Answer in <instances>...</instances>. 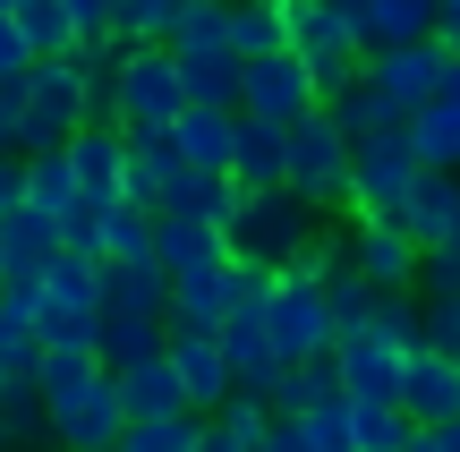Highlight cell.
I'll list each match as a JSON object with an SVG mask.
<instances>
[{
	"label": "cell",
	"instance_id": "e0dca14e",
	"mask_svg": "<svg viewBox=\"0 0 460 452\" xmlns=\"http://www.w3.org/2000/svg\"><path fill=\"white\" fill-rule=\"evenodd\" d=\"M111 385H119V410H128V427H154V419H197V410H188V385H180V368H171V359L119 368Z\"/></svg>",
	"mask_w": 460,
	"mask_h": 452
},
{
	"label": "cell",
	"instance_id": "e575fe53",
	"mask_svg": "<svg viewBox=\"0 0 460 452\" xmlns=\"http://www.w3.org/2000/svg\"><path fill=\"white\" fill-rule=\"evenodd\" d=\"M102 376H111V368H102L94 350H51L43 368H34V385H43V402L60 410V402H77L85 385H102Z\"/></svg>",
	"mask_w": 460,
	"mask_h": 452
},
{
	"label": "cell",
	"instance_id": "ab89813d",
	"mask_svg": "<svg viewBox=\"0 0 460 452\" xmlns=\"http://www.w3.org/2000/svg\"><path fill=\"white\" fill-rule=\"evenodd\" d=\"M358 452H418L410 410H358Z\"/></svg>",
	"mask_w": 460,
	"mask_h": 452
},
{
	"label": "cell",
	"instance_id": "ffe728a7",
	"mask_svg": "<svg viewBox=\"0 0 460 452\" xmlns=\"http://www.w3.org/2000/svg\"><path fill=\"white\" fill-rule=\"evenodd\" d=\"M154 265H163L171 282H205V273H222V265H230V231H205V222H171V214H163Z\"/></svg>",
	"mask_w": 460,
	"mask_h": 452
},
{
	"label": "cell",
	"instance_id": "f1b7e54d",
	"mask_svg": "<svg viewBox=\"0 0 460 452\" xmlns=\"http://www.w3.org/2000/svg\"><path fill=\"white\" fill-rule=\"evenodd\" d=\"M324 111H332V129H341L349 146H367V137H384V129H410V120H401V111H393V102H384L367 77H358V85H341Z\"/></svg>",
	"mask_w": 460,
	"mask_h": 452
},
{
	"label": "cell",
	"instance_id": "816d5d0a",
	"mask_svg": "<svg viewBox=\"0 0 460 452\" xmlns=\"http://www.w3.org/2000/svg\"><path fill=\"white\" fill-rule=\"evenodd\" d=\"M205 452H247V444H230V436H222V427H214V436H205Z\"/></svg>",
	"mask_w": 460,
	"mask_h": 452
},
{
	"label": "cell",
	"instance_id": "83f0119b",
	"mask_svg": "<svg viewBox=\"0 0 460 452\" xmlns=\"http://www.w3.org/2000/svg\"><path fill=\"white\" fill-rule=\"evenodd\" d=\"M102 307H111V316H163L171 324V273L163 265H111Z\"/></svg>",
	"mask_w": 460,
	"mask_h": 452
},
{
	"label": "cell",
	"instance_id": "30bf717a",
	"mask_svg": "<svg viewBox=\"0 0 460 452\" xmlns=\"http://www.w3.org/2000/svg\"><path fill=\"white\" fill-rule=\"evenodd\" d=\"M332 368H341V393H349L358 410H401V385H410V350H401V341H384L376 324H367V333H341Z\"/></svg>",
	"mask_w": 460,
	"mask_h": 452
},
{
	"label": "cell",
	"instance_id": "11a10c76",
	"mask_svg": "<svg viewBox=\"0 0 460 452\" xmlns=\"http://www.w3.org/2000/svg\"><path fill=\"white\" fill-rule=\"evenodd\" d=\"M0 452H9V436H0Z\"/></svg>",
	"mask_w": 460,
	"mask_h": 452
},
{
	"label": "cell",
	"instance_id": "d6a6232c",
	"mask_svg": "<svg viewBox=\"0 0 460 452\" xmlns=\"http://www.w3.org/2000/svg\"><path fill=\"white\" fill-rule=\"evenodd\" d=\"M180 146H171V137H128V197L137 205H163V188L180 180Z\"/></svg>",
	"mask_w": 460,
	"mask_h": 452
},
{
	"label": "cell",
	"instance_id": "ee69618b",
	"mask_svg": "<svg viewBox=\"0 0 460 452\" xmlns=\"http://www.w3.org/2000/svg\"><path fill=\"white\" fill-rule=\"evenodd\" d=\"M427 350L460 359V299H427Z\"/></svg>",
	"mask_w": 460,
	"mask_h": 452
},
{
	"label": "cell",
	"instance_id": "836d02e7",
	"mask_svg": "<svg viewBox=\"0 0 460 452\" xmlns=\"http://www.w3.org/2000/svg\"><path fill=\"white\" fill-rule=\"evenodd\" d=\"M85 188H77V163H68V146L60 154H26V205L34 214H68Z\"/></svg>",
	"mask_w": 460,
	"mask_h": 452
},
{
	"label": "cell",
	"instance_id": "44dd1931",
	"mask_svg": "<svg viewBox=\"0 0 460 452\" xmlns=\"http://www.w3.org/2000/svg\"><path fill=\"white\" fill-rule=\"evenodd\" d=\"M230 180H239L247 197L290 188V129H273V120H247V111H239V163H230Z\"/></svg>",
	"mask_w": 460,
	"mask_h": 452
},
{
	"label": "cell",
	"instance_id": "8fae6325",
	"mask_svg": "<svg viewBox=\"0 0 460 452\" xmlns=\"http://www.w3.org/2000/svg\"><path fill=\"white\" fill-rule=\"evenodd\" d=\"M51 265H60V214H34V205H17V214L0 222V290H17V299H43Z\"/></svg>",
	"mask_w": 460,
	"mask_h": 452
},
{
	"label": "cell",
	"instance_id": "bcb514c9",
	"mask_svg": "<svg viewBox=\"0 0 460 452\" xmlns=\"http://www.w3.org/2000/svg\"><path fill=\"white\" fill-rule=\"evenodd\" d=\"M0 77H34V51L17 34V17H0Z\"/></svg>",
	"mask_w": 460,
	"mask_h": 452
},
{
	"label": "cell",
	"instance_id": "f35d334b",
	"mask_svg": "<svg viewBox=\"0 0 460 452\" xmlns=\"http://www.w3.org/2000/svg\"><path fill=\"white\" fill-rule=\"evenodd\" d=\"M214 419H154V427H128V452H205Z\"/></svg>",
	"mask_w": 460,
	"mask_h": 452
},
{
	"label": "cell",
	"instance_id": "4dcf8cb0",
	"mask_svg": "<svg viewBox=\"0 0 460 452\" xmlns=\"http://www.w3.org/2000/svg\"><path fill=\"white\" fill-rule=\"evenodd\" d=\"M410 146H418V163H427V171H460V94L427 102V111L410 120Z\"/></svg>",
	"mask_w": 460,
	"mask_h": 452
},
{
	"label": "cell",
	"instance_id": "74e56055",
	"mask_svg": "<svg viewBox=\"0 0 460 452\" xmlns=\"http://www.w3.org/2000/svg\"><path fill=\"white\" fill-rule=\"evenodd\" d=\"M214 427L230 444H247V452H264V436H273V402L264 393H230V402L214 410Z\"/></svg>",
	"mask_w": 460,
	"mask_h": 452
},
{
	"label": "cell",
	"instance_id": "4fadbf2b",
	"mask_svg": "<svg viewBox=\"0 0 460 452\" xmlns=\"http://www.w3.org/2000/svg\"><path fill=\"white\" fill-rule=\"evenodd\" d=\"M51 444H60V452H111V444H128V410H119V385H111V376L85 385L77 402L51 410Z\"/></svg>",
	"mask_w": 460,
	"mask_h": 452
},
{
	"label": "cell",
	"instance_id": "db71d44e",
	"mask_svg": "<svg viewBox=\"0 0 460 452\" xmlns=\"http://www.w3.org/2000/svg\"><path fill=\"white\" fill-rule=\"evenodd\" d=\"M9 9H17V0H0V17H9Z\"/></svg>",
	"mask_w": 460,
	"mask_h": 452
},
{
	"label": "cell",
	"instance_id": "cb8c5ba5",
	"mask_svg": "<svg viewBox=\"0 0 460 452\" xmlns=\"http://www.w3.org/2000/svg\"><path fill=\"white\" fill-rule=\"evenodd\" d=\"M102 368H146V359H171V324L163 316H111V307H102Z\"/></svg>",
	"mask_w": 460,
	"mask_h": 452
},
{
	"label": "cell",
	"instance_id": "4316f807",
	"mask_svg": "<svg viewBox=\"0 0 460 452\" xmlns=\"http://www.w3.org/2000/svg\"><path fill=\"white\" fill-rule=\"evenodd\" d=\"M332 393H341V368H332V359H307V368H273L264 402H273V419H307V410L332 402Z\"/></svg>",
	"mask_w": 460,
	"mask_h": 452
},
{
	"label": "cell",
	"instance_id": "f907efd6",
	"mask_svg": "<svg viewBox=\"0 0 460 452\" xmlns=\"http://www.w3.org/2000/svg\"><path fill=\"white\" fill-rule=\"evenodd\" d=\"M264 452H315V444H307V436H298V427H290V419H273V436H264Z\"/></svg>",
	"mask_w": 460,
	"mask_h": 452
},
{
	"label": "cell",
	"instance_id": "484cf974",
	"mask_svg": "<svg viewBox=\"0 0 460 452\" xmlns=\"http://www.w3.org/2000/svg\"><path fill=\"white\" fill-rule=\"evenodd\" d=\"M154 239H163V214L119 197L111 214H102V265H154Z\"/></svg>",
	"mask_w": 460,
	"mask_h": 452
},
{
	"label": "cell",
	"instance_id": "6f0895ef",
	"mask_svg": "<svg viewBox=\"0 0 460 452\" xmlns=\"http://www.w3.org/2000/svg\"><path fill=\"white\" fill-rule=\"evenodd\" d=\"M452 94H460V85H452Z\"/></svg>",
	"mask_w": 460,
	"mask_h": 452
},
{
	"label": "cell",
	"instance_id": "d4e9b609",
	"mask_svg": "<svg viewBox=\"0 0 460 452\" xmlns=\"http://www.w3.org/2000/svg\"><path fill=\"white\" fill-rule=\"evenodd\" d=\"M230 51L239 60L290 51V0H230Z\"/></svg>",
	"mask_w": 460,
	"mask_h": 452
},
{
	"label": "cell",
	"instance_id": "7a4b0ae2",
	"mask_svg": "<svg viewBox=\"0 0 460 452\" xmlns=\"http://www.w3.org/2000/svg\"><path fill=\"white\" fill-rule=\"evenodd\" d=\"M111 120L128 137H171L188 120V77H180L171 43H128V60L111 77Z\"/></svg>",
	"mask_w": 460,
	"mask_h": 452
},
{
	"label": "cell",
	"instance_id": "603a6c76",
	"mask_svg": "<svg viewBox=\"0 0 460 452\" xmlns=\"http://www.w3.org/2000/svg\"><path fill=\"white\" fill-rule=\"evenodd\" d=\"M171 146H180L188 171H222L230 180V163H239V111H188L171 129Z\"/></svg>",
	"mask_w": 460,
	"mask_h": 452
},
{
	"label": "cell",
	"instance_id": "60d3db41",
	"mask_svg": "<svg viewBox=\"0 0 460 452\" xmlns=\"http://www.w3.org/2000/svg\"><path fill=\"white\" fill-rule=\"evenodd\" d=\"M102 214H111L102 197H77V205L60 214V248H68V256H94V265H102Z\"/></svg>",
	"mask_w": 460,
	"mask_h": 452
},
{
	"label": "cell",
	"instance_id": "d590c367",
	"mask_svg": "<svg viewBox=\"0 0 460 452\" xmlns=\"http://www.w3.org/2000/svg\"><path fill=\"white\" fill-rule=\"evenodd\" d=\"M0 436H9V452H34V436H51V402H43V385H34V376L0 402Z\"/></svg>",
	"mask_w": 460,
	"mask_h": 452
},
{
	"label": "cell",
	"instance_id": "d6986e66",
	"mask_svg": "<svg viewBox=\"0 0 460 452\" xmlns=\"http://www.w3.org/2000/svg\"><path fill=\"white\" fill-rule=\"evenodd\" d=\"M401 410H410L418 427L460 419V359H452V350H410V385H401Z\"/></svg>",
	"mask_w": 460,
	"mask_h": 452
},
{
	"label": "cell",
	"instance_id": "3957f363",
	"mask_svg": "<svg viewBox=\"0 0 460 452\" xmlns=\"http://www.w3.org/2000/svg\"><path fill=\"white\" fill-rule=\"evenodd\" d=\"M324 239V214H315L307 197H290V188H264V197L239 205V222H230V256H256V265H298V256Z\"/></svg>",
	"mask_w": 460,
	"mask_h": 452
},
{
	"label": "cell",
	"instance_id": "c3c4849f",
	"mask_svg": "<svg viewBox=\"0 0 460 452\" xmlns=\"http://www.w3.org/2000/svg\"><path fill=\"white\" fill-rule=\"evenodd\" d=\"M435 43L460 60V0H444V9H435Z\"/></svg>",
	"mask_w": 460,
	"mask_h": 452
},
{
	"label": "cell",
	"instance_id": "f546056e",
	"mask_svg": "<svg viewBox=\"0 0 460 452\" xmlns=\"http://www.w3.org/2000/svg\"><path fill=\"white\" fill-rule=\"evenodd\" d=\"M0 368L9 376L43 368V324H34V299H17V290H0Z\"/></svg>",
	"mask_w": 460,
	"mask_h": 452
},
{
	"label": "cell",
	"instance_id": "9f6ffc18",
	"mask_svg": "<svg viewBox=\"0 0 460 452\" xmlns=\"http://www.w3.org/2000/svg\"><path fill=\"white\" fill-rule=\"evenodd\" d=\"M111 452H128V444H111Z\"/></svg>",
	"mask_w": 460,
	"mask_h": 452
},
{
	"label": "cell",
	"instance_id": "7c38bea8",
	"mask_svg": "<svg viewBox=\"0 0 460 452\" xmlns=\"http://www.w3.org/2000/svg\"><path fill=\"white\" fill-rule=\"evenodd\" d=\"M349 265H358L376 290H393V299L401 290L418 299V282H427V248H418L401 222H349Z\"/></svg>",
	"mask_w": 460,
	"mask_h": 452
},
{
	"label": "cell",
	"instance_id": "277c9868",
	"mask_svg": "<svg viewBox=\"0 0 460 452\" xmlns=\"http://www.w3.org/2000/svg\"><path fill=\"white\" fill-rule=\"evenodd\" d=\"M427 163H418L410 129H384L349 154V222H401V205L418 197Z\"/></svg>",
	"mask_w": 460,
	"mask_h": 452
},
{
	"label": "cell",
	"instance_id": "9a60e30c",
	"mask_svg": "<svg viewBox=\"0 0 460 452\" xmlns=\"http://www.w3.org/2000/svg\"><path fill=\"white\" fill-rule=\"evenodd\" d=\"M171 368H180L197 419H214L230 393H239V376H230V359H222V333H171Z\"/></svg>",
	"mask_w": 460,
	"mask_h": 452
},
{
	"label": "cell",
	"instance_id": "9c48e42d",
	"mask_svg": "<svg viewBox=\"0 0 460 452\" xmlns=\"http://www.w3.org/2000/svg\"><path fill=\"white\" fill-rule=\"evenodd\" d=\"M247 120H273V129H298V120L324 111V85L298 51H273V60H247Z\"/></svg>",
	"mask_w": 460,
	"mask_h": 452
},
{
	"label": "cell",
	"instance_id": "f6af8a7d",
	"mask_svg": "<svg viewBox=\"0 0 460 452\" xmlns=\"http://www.w3.org/2000/svg\"><path fill=\"white\" fill-rule=\"evenodd\" d=\"M17 120H26V77H0V154H17Z\"/></svg>",
	"mask_w": 460,
	"mask_h": 452
},
{
	"label": "cell",
	"instance_id": "7dc6e473",
	"mask_svg": "<svg viewBox=\"0 0 460 452\" xmlns=\"http://www.w3.org/2000/svg\"><path fill=\"white\" fill-rule=\"evenodd\" d=\"M26 205V154H0V222Z\"/></svg>",
	"mask_w": 460,
	"mask_h": 452
},
{
	"label": "cell",
	"instance_id": "5b68a950",
	"mask_svg": "<svg viewBox=\"0 0 460 452\" xmlns=\"http://www.w3.org/2000/svg\"><path fill=\"white\" fill-rule=\"evenodd\" d=\"M290 51L315 68L324 102L367 77V34H358V17H349L341 0H290Z\"/></svg>",
	"mask_w": 460,
	"mask_h": 452
},
{
	"label": "cell",
	"instance_id": "6da1fadb",
	"mask_svg": "<svg viewBox=\"0 0 460 452\" xmlns=\"http://www.w3.org/2000/svg\"><path fill=\"white\" fill-rule=\"evenodd\" d=\"M94 120H111L102 111V94H94V77H85V60L68 51V60H43L26 77V120H17V154H60L77 129H94Z\"/></svg>",
	"mask_w": 460,
	"mask_h": 452
},
{
	"label": "cell",
	"instance_id": "ba28073f",
	"mask_svg": "<svg viewBox=\"0 0 460 452\" xmlns=\"http://www.w3.org/2000/svg\"><path fill=\"white\" fill-rule=\"evenodd\" d=\"M349 137L332 129V111H315V120H298L290 129V197H307L315 214L324 205H349Z\"/></svg>",
	"mask_w": 460,
	"mask_h": 452
},
{
	"label": "cell",
	"instance_id": "ac0fdd59",
	"mask_svg": "<svg viewBox=\"0 0 460 452\" xmlns=\"http://www.w3.org/2000/svg\"><path fill=\"white\" fill-rule=\"evenodd\" d=\"M341 9L358 17V34H367V60H376V51L427 43V34H435V9H444V0H341Z\"/></svg>",
	"mask_w": 460,
	"mask_h": 452
},
{
	"label": "cell",
	"instance_id": "f5cc1de1",
	"mask_svg": "<svg viewBox=\"0 0 460 452\" xmlns=\"http://www.w3.org/2000/svg\"><path fill=\"white\" fill-rule=\"evenodd\" d=\"M17 385H26V376H9V368H0V402H9V393H17Z\"/></svg>",
	"mask_w": 460,
	"mask_h": 452
},
{
	"label": "cell",
	"instance_id": "8d00e7d4",
	"mask_svg": "<svg viewBox=\"0 0 460 452\" xmlns=\"http://www.w3.org/2000/svg\"><path fill=\"white\" fill-rule=\"evenodd\" d=\"M171 51H180V60H197V51H230V0H188Z\"/></svg>",
	"mask_w": 460,
	"mask_h": 452
},
{
	"label": "cell",
	"instance_id": "52a82bcc",
	"mask_svg": "<svg viewBox=\"0 0 460 452\" xmlns=\"http://www.w3.org/2000/svg\"><path fill=\"white\" fill-rule=\"evenodd\" d=\"M367 85H376V94L393 102L401 120H418V111H427V102H444L452 85H460V60H452V51H444V43H435V34H427V43L376 51V60H367Z\"/></svg>",
	"mask_w": 460,
	"mask_h": 452
},
{
	"label": "cell",
	"instance_id": "b9f144b4",
	"mask_svg": "<svg viewBox=\"0 0 460 452\" xmlns=\"http://www.w3.org/2000/svg\"><path fill=\"white\" fill-rule=\"evenodd\" d=\"M68 26H77V43H128L119 34V0H60Z\"/></svg>",
	"mask_w": 460,
	"mask_h": 452
},
{
	"label": "cell",
	"instance_id": "7402d4cb",
	"mask_svg": "<svg viewBox=\"0 0 460 452\" xmlns=\"http://www.w3.org/2000/svg\"><path fill=\"white\" fill-rule=\"evenodd\" d=\"M401 231L427 256L444 248V239H460V171H427V180H418V197L401 205Z\"/></svg>",
	"mask_w": 460,
	"mask_h": 452
},
{
	"label": "cell",
	"instance_id": "681fc988",
	"mask_svg": "<svg viewBox=\"0 0 460 452\" xmlns=\"http://www.w3.org/2000/svg\"><path fill=\"white\" fill-rule=\"evenodd\" d=\"M418 452H460V419H444V427H418Z\"/></svg>",
	"mask_w": 460,
	"mask_h": 452
},
{
	"label": "cell",
	"instance_id": "5bb4252c",
	"mask_svg": "<svg viewBox=\"0 0 460 452\" xmlns=\"http://www.w3.org/2000/svg\"><path fill=\"white\" fill-rule=\"evenodd\" d=\"M68 163H77V188H85V197H102V205L128 197V129H119V120L77 129V137H68Z\"/></svg>",
	"mask_w": 460,
	"mask_h": 452
},
{
	"label": "cell",
	"instance_id": "2e32d148",
	"mask_svg": "<svg viewBox=\"0 0 460 452\" xmlns=\"http://www.w3.org/2000/svg\"><path fill=\"white\" fill-rule=\"evenodd\" d=\"M239 205H247L239 180H222V171H180V180L163 188V205H154V214H171V222H205V231H230V222H239Z\"/></svg>",
	"mask_w": 460,
	"mask_h": 452
},
{
	"label": "cell",
	"instance_id": "7bdbcfd3",
	"mask_svg": "<svg viewBox=\"0 0 460 452\" xmlns=\"http://www.w3.org/2000/svg\"><path fill=\"white\" fill-rule=\"evenodd\" d=\"M418 299H460V239H444V248L427 256V282H418Z\"/></svg>",
	"mask_w": 460,
	"mask_h": 452
},
{
	"label": "cell",
	"instance_id": "1f68e13d",
	"mask_svg": "<svg viewBox=\"0 0 460 452\" xmlns=\"http://www.w3.org/2000/svg\"><path fill=\"white\" fill-rule=\"evenodd\" d=\"M17 34H26V51H34V68L43 60H68V51H77V26H68V9L60 0H17Z\"/></svg>",
	"mask_w": 460,
	"mask_h": 452
},
{
	"label": "cell",
	"instance_id": "8992f818",
	"mask_svg": "<svg viewBox=\"0 0 460 452\" xmlns=\"http://www.w3.org/2000/svg\"><path fill=\"white\" fill-rule=\"evenodd\" d=\"M264 333H273V359H281V368H307V359H332V350H341V324H332V299H324V282H307L298 265L273 282Z\"/></svg>",
	"mask_w": 460,
	"mask_h": 452
}]
</instances>
